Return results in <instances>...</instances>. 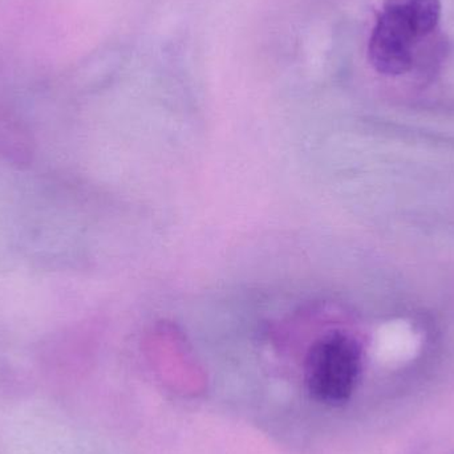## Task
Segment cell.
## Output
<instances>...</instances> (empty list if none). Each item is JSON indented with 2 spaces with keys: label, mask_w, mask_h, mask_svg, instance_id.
I'll return each mask as SVG.
<instances>
[{
  "label": "cell",
  "mask_w": 454,
  "mask_h": 454,
  "mask_svg": "<svg viewBox=\"0 0 454 454\" xmlns=\"http://www.w3.org/2000/svg\"><path fill=\"white\" fill-rule=\"evenodd\" d=\"M440 16V0H386L368 44L373 68L388 76L411 71L421 44L436 31Z\"/></svg>",
  "instance_id": "6da1fadb"
},
{
  "label": "cell",
  "mask_w": 454,
  "mask_h": 454,
  "mask_svg": "<svg viewBox=\"0 0 454 454\" xmlns=\"http://www.w3.org/2000/svg\"><path fill=\"white\" fill-rule=\"evenodd\" d=\"M362 351L351 336L333 333L317 340L306 362V383L312 397L327 404L346 402L356 386Z\"/></svg>",
  "instance_id": "7a4b0ae2"
}]
</instances>
